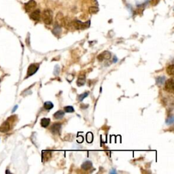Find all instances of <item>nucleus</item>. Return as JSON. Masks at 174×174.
<instances>
[{"instance_id":"f257e3e1","label":"nucleus","mask_w":174,"mask_h":174,"mask_svg":"<svg viewBox=\"0 0 174 174\" xmlns=\"http://www.w3.org/2000/svg\"><path fill=\"white\" fill-rule=\"evenodd\" d=\"M42 20L46 25H50L52 22V12L50 10L46 9L42 14Z\"/></svg>"},{"instance_id":"f03ea898","label":"nucleus","mask_w":174,"mask_h":174,"mask_svg":"<svg viewBox=\"0 0 174 174\" xmlns=\"http://www.w3.org/2000/svg\"><path fill=\"white\" fill-rule=\"evenodd\" d=\"M72 25L76 29H84L90 26V21H88L86 23H82L81 21L76 20L73 21Z\"/></svg>"},{"instance_id":"7ed1b4c3","label":"nucleus","mask_w":174,"mask_h":174,"mask_svg":"<svg viewBox=\"0 0 174 174\" xmlns=\"http://www.w3.org/2000/svg\"><path fill=\"white\" fill-rule=\"evenodd\" d=\"M39 69V65L38 64H31L30 65V66L27 69V77H29L32 75H33L34 74H36L37 72V71Z\"/></svg>"},{"instance_id":"20e7f679","label":"nucleus","mask_w":174,"mask_h":174,"mask_svg":"<svg viewBox=\"0 0 174 174\" xmlns=\"http://www.w3.org/2000/svg\"><path fill=\"white\" fill-rule=\"evenodd\" d=\"M165 89L169 93H173V78L169 79L166 81L165 85Z\"/></svg>"},{"instance_id":"39448f33","label":"nucleus","mask_w":174,"mask_h":174,"mask_svg":"<svg viewBox=\"0 0 174 174\" xmlns=\"http://www.w3.org/2000/svg\"><path fill=\"white\" fill-rule=\"evenodd\" d=\"M37 4L34 0H30L25 5V9L27 12H29L36 7Z\"/></svg>"},{"instance_id":"423d86ee","label":"nucleus","mask_w":174,"mask_h":174,"mask_svg":"<svg viewBox=\"0 0 174 174\" xmlns=\"http://www.w3.org/2000/svg\"><path fill=\"white\" fill-rule=\"evenodd\" d=\"M10 129V125L8 121H5L3 124L0 126V132L2 133H6Z\"/></svg>"},{"instance_id":"0eeeda50","label":"nucleus","mask_w":174,"mask_h":174,"mask_svg":"<svg viewBox=\"0 0 174 174\" xmlns=\"http://www.w3.org/2000/svg\"><path fill=\"white\" fill-rule=\"evenodd\" d=\"M61 124L60 123H54L52 125V127H50V131L52 133L57 134L59 133V131L61 130Z\"/></svg>"},{"instance_id":"6e6552de","label":"nucleus","mask_w":174,"mask_h":174,"mask_svg":"<svg viewBox=\"0 0 174 174\" xmlns=\"http://www.w3.org/2000/svg\"><path fill=\"white\" fill-rule=\"evenodd\" d=\"M30 18L35 21H38L40 18V11L39 10H36L30 14Z\"/></svg>"},{"instance_id":"1a4fd4ad","label":"nucleus","mask_w":174,"mask_h":174,"mask_svg":"<svg viewBox=\"0 0 174 174\" xmlns=\"http://www.w3.org/2000/svg\"><path fill=\"white\" fill-rule=\"evenodd\" d=\"M111 57V53L110 52H108V51H105V52H102L101 54H100L98 57H97V59L99 61H103L104 59H110Z\"/></svg>"},{"instance_id":"9d476101","label":"nucleus","mask_w":174,"mask_h":174,"mask_svg":"<svg viewBox=\"0 0 174 174\" xmlns=\"http://www.w3.org/2000/svg\"><path fill=\"white\" fill-rule=\"evenodd\" d=\"M92 167H93V163L89 161H86L85 162H84L81 166L82 169L84 170L90 169L92 168Z\"/></svg>"},{"instance_id":"9b49d317","label":"nucleus","mask_w":174,"mask_h":174,"mask_svg":"<svg viewBox=\"0 0 174 174\" xmlns=\"http://www.w3.org/2000/svg\"><path fill=\"white\" fill-rule=\"evenodd\" d=\"M42 156V161H47L51 157V152L50 151H43Z\"/></svg>"},{"instance_id":"f8f14e48","label":"nucleus","mask_w":174,"mask_h":174,"mask_svg":"<svg viewBox=\"0 0 174 174\" xmlns=\"http://www.w3.org/2000/svg\"><path fill=\"white\" fill-rule=\"evenodd\" d=\"M64 116H65V113L62 110L57 111V112L54 114V118L55 119H61L62 118H63Z\"/></svg>"},{"instance_id":"ddd939ff","label":"nucleus","mask_w":174,"mask_h":174,"mask_svg":"<svg viewBox=\"0 0 174 174\" xmlns=\"http://www.w3.org/2000/svg\"><path fill=\"white\" fill-rule=\"evenodd\" d=\"M85 82H86L85 76H80L77 80V85L78 86H83L85 84Z\"/></svg>"},{"instance_id":"4468645a","label":"nucleus","mask_w":174,"mask_h":174,"mask_svg":"<svg viewBox=\"0 0 174 174\" xmlns=\"http://www.w3.org/2000/svg\"><path fill=\"white\" fill-rule=\"evenodd\" d=\"M50 120L49 118H42L41 120L40 124L42 127H47L50 124Z\"/></svg>"},{"instance_id":"2eb2a0df","label":"nucleus","mask_w":174,"mask_h":174,"mask_svg":"<svg viewBox=\"0 0 174 174\" xmlns=\"http://www.w3.org/2000/svg\"><path fill=\"white\" fill-rule=\"evenodd\" d=\"M44 108H45L46 110H51V109L54 107V105H53V103H52V102L46 101L44 104Z\"/></svg>"},{"instance_id":"dca6fc26","label":"nucleus","mask_w":174,"mask_h":174,"mask_svg":"<svg viewBox=\"0 0 174 174\" xmlns=\"http://www.w3.org/2000/svg\"><path fill=\"white\" fill-rule=\"evenodd\" d=\"M167 73L170 76H173L174 73V65H170L167 67Z\"/></svg>"},{"instance_id":"f3484780","label":"nucleus","mask_w":174,"mask_h":174,"mask_svg":"<svg viewBox=\"0 0 174 174\" xmlns=\"http://www.w3.org/2000/svg\"><path fill=\"white\" fill-rule=\"evenodd\" d=\"M88 11H89V13L91 14H96L97 12L99 11V8L97 7L91 6L89 8Z\"/></svg>"},{"instance_id":"a211bd4d","label":"nucleus","mask_w":174,"mask_h":174,"mask_svg":"<svg viewBox=\"0 0 174 174\" xmlns=\"http://www.w3.org/2000/svg\"><path fill=\"white\" fill-rule=\"evenodd\" d=\"M64 110L65 112H67V113H70V112H74V109L73 108L72 106H66L64 108Z\"/></svg>"},{"instance_id":"6ab92c4d","label":"nucleus","mask_w":174,"mask_h":174,"mask_svg":"<svg viewBox=\"0 0 174 174\" xmlns=\"http://www.w3.org/2000/svg\"><path fill=\"white\" fill-rule=\"evenodd\" d=\"M93 134L91 133H88L87 135H86V141L88 142V143H91L93 142Z\"/></svg>"},{"instance_id":"aec40b11","label":"nucleus","mask_w":174,"mask_h":174,"mask_svg":"<svg viewBox=\"0 0 174 174\" xmlns=\"http://www.w3.org/2000/svg\"><path fill=\"white\" fill-rule=\"evenodd\" d=\"M165 77H158L156 80V82L158 84H163V82L165 81Z\"/></svg>"},{"instance_id":"412c9836","label":"nucleus","mask_w":174,"mask_h":174,"mask_svg":"<svg viewBox=\"0 0 174 174\" xmlns=\"http://www.w3.org/2000/svg\"><path fill=\"white\" fill-rule=\"evenodd\" d=\"M88 95V92H86V93H83V94H82V95H80L79 96V100L80 101H82V100L84 99L85 97H87Z\"/></svg>"},{"instance_id":"4be33fe9","label":"nucleus","mask_w":174,"mask_h":174,"mask_svg":"<svg viewBox=\"0 0 174 174\" xmlns=\"http://www.w3.org/2000/svg\"><path fill=\"white\" fill-rule=\"evenodd\" d=\"M159 1H160V0H151V2L150 3H151L152 6H156V5L158 4Z\"/></svg>"},{"instance_id":"5701e85b","label":"nucleus","mask_w":174,"mask_h":174,"mask_svg":"<svg viewBox=\"0 0 174 174\" xmlns=\"http://www.w3.org/2000/svg\"><path fill=\"white\" fill-rule=\"evenodd\" d=\"M59 70H60V67H59L58 65H57L56 67H55V68H54V74L55 75L58 74L59 73Z\"/></svg>"},{"instance_id":"b1692460","label":"nucleus","mask_w":174,"mask_h":174,"mask_svg":"<svg viewBox=\"0 0 174 174\" xmlns=\"http://www.w3.org/2000/svg\"><path fill=\"white\" fill-rule=\"evenodd\" d=\"M173 118L172 117V116L171 118H169V119L167 120V124H171V123H173Z\"/></svg>"},{"instance_id":"393cba45","label":"nucleus","mask_w":174,"mask_h":174,"mask_svg":"<svg viewBox=\"0 0 174 174\" xmlns=\"http://www.w3.org/2000/svg\"><path fill=\"white\" fill-rule=\"evenodd\" d=\"M117 61H118V59H117V58H116V57H114V61H113L114 63H116Z\"/></svg>"},{"instance_id":"a878e982","label":"nucleus","mask_w":174,"mask_h":174,"mask_svg":"<svg viewBox=\"0 0 174 174\" xmlns=\"http://www.w3.org/2000/svg\"><path fill=\"white\" fill-rule=\"evenodd\" d=\"M18 108V106H16L14 107V108H13V110H12V112H14V111L16 110V108Z\"/></svg>"}]
</instances>
